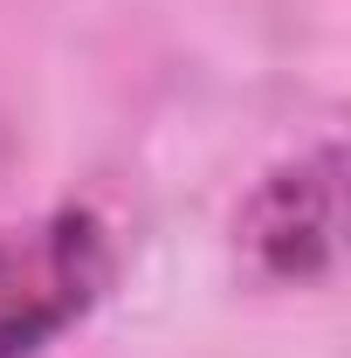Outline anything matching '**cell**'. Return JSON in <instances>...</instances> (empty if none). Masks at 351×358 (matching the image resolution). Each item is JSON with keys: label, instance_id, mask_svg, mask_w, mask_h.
<instances>
[{"label": "cell", "instance_id": "obj_1", "mask_svg": "<svg viewBox=\"0 0 351 358\" xmlns=\"http://www.w3.org/2000/svg\"><path fill=\"white\" fill-rule=\"evenodd\" d=\"M117 275V241L89 207L0 221V358H42Z\"/></svg>", "mask_w": 351, "mask_h": 358}, {"label": "cell", "instance_id": "obj_2", "mask_svg": "<svg viewBox=\"0 0 351 358\" xmlns=\"http://www.w3.org/2000/svg\"><path fill=\"white\" fill-rule=\"evenodd\" d=\"M338 173H345V152L317 145L303 159L275 166L241 200L234 248L262 282H282V289L331 282V268H338Z\"/></svg>", "mask_w": 351, "mask_h": 358}]
</instances>
